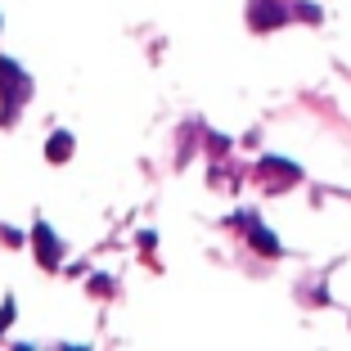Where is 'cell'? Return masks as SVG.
<instances>
[{"instance_id":"1","label":"cell","mask_w":351,"mask_h":351,"mask_svg":"<svg viewBox=\"0 0 351 351\" xmlns=\"http://www.w3.org/2000/svg\"><path fill=\"white\" fill-rule=\"evenodd\" d=\"M32 95V82L14 59H0V126H10L23 113V104Z\"/></svg>"},{"instance_id":"2","label":"cell","mask_w":351,"mask_h":351,"mask_svg":"<svg viewBox=\"0 0 351 351\" xmlns=\"http://www.w3.org/2000/svg\"><path fill=\"white\" fill-rule=\"evenodd\" d=\"M302 0H252L248 5V19L257 32H270V27H284L289 23V10H298Z\"/></svg>"},{"instance_id":"3","label":"cell","mask_w":351,"mask_h":351,"mask_svg":"<svg viewBox=\"0 0 351 351\" xmlns=\"http://www.w3.org/2000/svg\"><path fill=\"white\" fill-rule=\"evenodd\" d=\"M32 239H36V261H41L45 270H59V261H63V243H59V234H54L50 226H36L32 230Z\"/></svg>"},{"instance_id":"4","label":"cell","mask_w":351,"mask_h":351,"mask_svg":"<svg viewBox=\"0 0 351 351\" xmlns=\"http://www.w3.org/2000/svg\"><path fill=\"white\" fill-rule=\"evenodd\" d=\"M298 167L293 162H284V158H266L261 162V180H266V189H289V185H298Z\"/></svg>"},{"instance_id":"5","label":"cell","mask_w":351,"mask_h":351,"mask_svg":"<svg viewBox=\"0 0 351 351\" xmlns=\"http://www.w3.org/2000/svg\"><path fill=\"white\" fill-rule=\"evenodd\" d=\"M239 226L248 230V239H252V248H257V252H266V257H279V243H275V234H270L266 226H257L252 217H239Z\"/></svg>"},{"instance_id":"6","label":"cell","mask_w":351,"mask_h":351,"mask_svg":"<svg viewBox=\"0 0 351 351\" xmlns=\"http://www.w3.org/2000/svg\"><path fill=\"white\" fill-rule=\"evenodd\" d=\"M68 154H73V135H68V131H54L50 145H45V158H50V162H68Z\"/></svg>"},{"instance_id":"7","label":"cell","mask_w":351,"mask_h":351,"mask_svg":"<svg viewBox=\"0 0 351 351\" xmlns=\"http://www.w3.org/2000/svg\"><path fill=\"white\" fill-rule=\"evenodd\" d=\"M5 324H14V298L0 302V333H5Z\"/></svg>"}]
</instances>
